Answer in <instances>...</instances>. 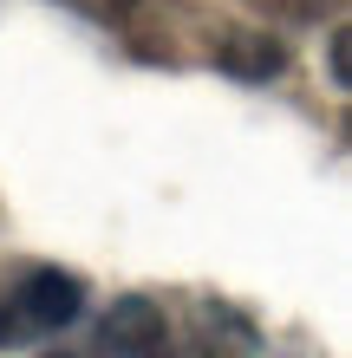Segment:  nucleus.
<instances>
[{"instance_id": "nucleus-3", "label": "nucleus", "mask_w": 352, "mask_h": 358, "mask_svg": "<svg viewBox=\"0 0 352 358\" xmlns=\"http://www.w3.org/2000/svg\"><path fill=\"white\" fill-rule=\"evenodd\" d=\"M216 66L229 72V78H241V85H267V78L287 72V46H281L274 33H229L216 46Z\"/></svg>"}, {"instance_id": "nucleus-2", "label": "nucleus", "mask_w": 352, "mask_h": 358, "mask_svg": "<svg viewBox=\"0 0 352 358\" xmlns=\"http://www.w3.org/2000/svg\"><path fill=\"white\" fill-rule=\"evenodd\" d=\"M98 339H105V352H118V358H170V320H163L157 300L124 293V300H111Z\"/></svg>"}, {"instance_id": "nucleus-7", "label": "nucleus", "mask_w": 352, "mask_h": 358, "mask_svg": "<svg viewBox=\"0 0 352 358\" xmlns=\"http://www.w3.org/2000/svg\"><path fill=\"white\" fill-rule=\"evenodd\" d=\"M46 358H72V352H46Z\"/></svg>"}, {"instance_id": "nucleus-1", "label": "nucleus", "mask_w": 352, "mask_h": 358, "mask_svg": "<svg viewBox=\"0 0 352 358\" xmlns=\"http://www.w3.org/2000/svg\"><path fill=\"white\" fill-rule=\"evenodd\" d=\"M7 300L20 306V320L33 332H59V326H72L78 313H85V280L66 273V267H33Z\"/></svg>"}, {"instance_id": "nucleus-6", "label": "nucleus", "mask_w": 352, "mask_h": 358, "mask_svg": "<svg viewBox=\"0 0 352 358\" xmlns=\"http://www.w3.org/2000/svg\"><path fill=\"white\" fill-rule=\"evenodd\" d=\"M27 339H33V326L20 320V306L0 293V352H7V345H27Z\"/></svg>"}, {"instance_id": "nucleus-4", "label": "nucleus", "mask_w": 352, "mask_h": 358, "mask_svg": "<svg viewBox=\"0 0 352 358\" xmlns=\"http://www.w3.org/2000/svg\"><path fill=\"white\" fill-rule=\"evenodd\" d=\"M255 352V320L229 300H202V358H248Z\"/></svg>"}, {"instance_id": "nucleus-5", "label": "nucleus", "mask_w": 352, "mask_h": 358, "mask_svg": "<svg viewBox=\"0 0 352 358\" xmlns=\"http://www.w3.org/2000/svg\"><path fill=\"white\" fill-rule=\"evenodd\" d=\"M326 66H333V85L346 92L352 85V33H333V39H326Z\"/></svg>"}]
</instances>
